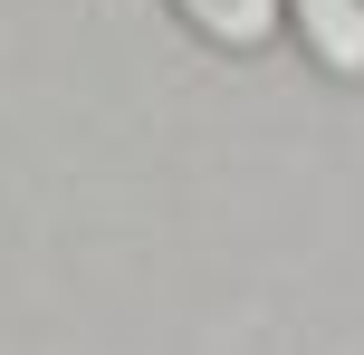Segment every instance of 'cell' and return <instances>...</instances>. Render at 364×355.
<instances>
[{"label": "cell", "instance_id": "cell-2", "mask_svg": "<svg viewBox=\"0 0 364 355\" xmlns=\"http://www.w3.org/2000/svg\"><path fill=\"white\" fill-rule=\"evenodd\" d=\"M173 10L192 19L211 48H269V38H278V19H288L278 0H173Z\"/></svg>", "mask_w": 364, "mask_h": 355}, {"label": "cell", "instance_id": "cell-1", "mask_svg": "<svg viewBox=\"0 0 364 355\" xmlns=\"http://www.w3.org/2000/svg\"><path fill=\"white\" fill-rule=\"evenodd\" d=\"M288 19L326 77H364V0H288Z\"/></svg>", "mask_w": 364, "mask_h": 355}]
</instances>
